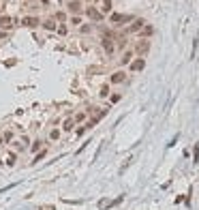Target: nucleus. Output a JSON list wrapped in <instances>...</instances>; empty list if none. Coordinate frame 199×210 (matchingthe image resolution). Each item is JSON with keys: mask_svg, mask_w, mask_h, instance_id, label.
I'll list each match as a JSON object with an SVG mask.
<instances>
[{"mask_svg": "<svg viewBox=\"0 0 199 210\" xmlns=\"http://www.w3.org/2000/svg\"><path fill=\"white\" fill-rule=\"evenodd\" d=\"M135 17L133 15H122V13H111L109 15V22L113 24V26H122V24H126V22H133Z\"/></svg>", "mask_w": 199, "mask_h": 210, "instance_id": "f257e3e1", "label": "nucleus"}, {"mask_svg": "<svg viewBox=\"0 0 199 210\" xmlns=\"http://www.w3.org/2000/svg\"><path fill=\"white\" fill-rule=\"evenodd\" d=\"M86 15H88L92 22H97V24H99L101 19H103V13H101L97 6H88V9H86Z\"/></svg>", "mask_w": 199, "mask_h": 210, "instance_id": "f03ea898", "label": "nucleus"}, {"mask_svg": "<svg viewBox=\"0 0 199 210\" xmlns=\"http://www.w3.org/2000/svg\"><path fill=\"white\" fill-rule=\"evenodd\" d=\"M101 45H103V49H105V54H107V56H111V54L116 51V45H113V39H109V37L101 39Z\"/></svg>", "mask_w": 199, "mask_h": 210, "instance_id": "7ed1b4c3", "label": "nucleus"}, {"mask_svg": "<svg viewBox=\"0 0 199 210\" xmlns=\"http://www.w3.org/2000/svg\"><path fill=\"white\" fill-rule=\"evenodd\" d=\"M39 24H41V19H39L37 15H28V17L22 19V26H26V28H34V26H39Z\"/></svg>", "mask_w": 199, "mask_h": 210, "instance_id": "20e7f679", "label": "nucleus"}, {"mask_svg": "<svg viewBox=\"0 0 199 210\" xmlns=\"http://www.w3.org/2000/svg\"><path fill=\"white\" fill-rule=\"evenodd\" d=\"M66 9H69L71 13H75V15H77V13L84 9V4H82L79 0H69V2H66Z\"/></svg>", "mask_w": 199, "mask_h": 210, "instance_id": "39448f33", "label": "nucleus"}, {"mask_svg": "<svg viewBox=\"0 0 199 210\" xmlns=\"http://www.w3.org/2000/svg\"><path fill=\"white\" fill-rule=\"evenodd\" d=\"M124 80H126V73H124V71H116V73L109 75V82H111V84H122Z\"/></svg>", "mask_w": 199, "mask_h": 210, "instance_id": "423d86ee", "label": "nucleus"}, {"mask_svg": "<svg viewBox=\"0 0 199 210\" xmlns=\"http://www.w3.org/2000/svg\"><path fill=\"white\" fill-rule=\"evenodd\" d=\"M41 26H43L47 32H56V28H58V24H56V19H54V17H47V19H43V22H41Z\"/></svg>", "mask_w": 199, "mask_h": 210, "instance_id": "0eeeda50", "label": "nucleus"}, {"mask_svg": "<svg viewBox=\"0 0 199 210\" xmlns=\"http://www.w3.org/2000/svg\"><path fill=\"white\" fill-rule=\"evenodd\" d=\"M144 26H146V22H144V19H133V24L126 28V32H139Z\"/></svg>", "mask_w": 199, "mask_h": 210, "instance_id": "6e6552de", "label": "nucleus"}, {"mask_svg": "<svg viewBox=\"0 0 199 210\" xmlns=\"http://www.w3.org/2000/svg\"><path fill=\"white\" fill-rule=\"evenodd\" d=\"M148 49H150V41L148 39H139V43L135 45V51H137V54H146Z\"/></svg>", "mask_w": 199, "mask_h": 210, "instance_id": "1a4fd4ad", "label": "nucleus"}, {"mask_svg": "<svg viewBox=\"0 0 199 210\" xmlns=\"http://www.w3.org/2000/svg\"><path fill=\"white\" fill-rule=\"evenodd\" d=\"M13 24H17V19L9 17V15H0V28H11Z\"/></svg>", "mask_w": 199, "mask_h": 210, "instance_id": "9d476101", "label": "nucleus"}, {"mask_svg": "<svg viewBox=\"0 0 199 210\" xmlns=\"http://www.w3.org/2000/svg\"><path fill=\"white\" fill-rule=\"evenodd\" d=\"M144 67H146V60L144 58H137V60L131 62V71H141Z\"/></svg>", "mask_w": 199, "mask_h": 210, "instance_id": "9b49d317", "label": "nucleus"}, {"mask_svg": "<svg viewBox=\"0 0 199 210\" xmlns=\"http://www.w3.org/2000/svg\"><path fill=\"white\" fill-rule=\"evenodd\" d=\"M43 146H45V142H43V139H37V142L32 144L30 152H41V150H43Z\"/></svg>", "mask_w": 199, "mask_h": 210, "instance_id": "f8f14e48", "label": "nucleus"}, {"mask_svg": "<svg viewBox=\"0 0 199 210\" xmlns=\"http://www.w3.org/2000/svg\"><path fill=\"white\" fill-rule=\"evenodd\" d=\"M73 126H75V120H73V118H66V120L62 122V131H73Z\"/></svg>", "mask_w": 199, "mask_h": 210, "instance_id": "ddd939ff", "label": "nucleus"}, {"mask_svg": "<svg viewBox=\"0 0 199 210\" xmlns=\"http://www.w3.org/2000/svg\"><path fill=\"white\" fill-rule=\"evenodd\" d=\"M54 19H56V22H60V24H64V22H66V13H64V11H56Z\"/></svg>", "mask_w": 199, "mask_h": 210, "instance_id": "4468645a", "label": "nucleus"}, {"mask_svg": "<svg viewBox=\"0 0 199 210\" xmlns=\"http://www.w3.org/2000/svg\"><path fill=\"white\" fill-rule=\"evenodd\" d=\"M131 58H133V51L129 49V51H124V54H122V58H120V62H122V64H129V62H131Z\"/></svg>", "mask_w": 199, "mask_h": 210, "instance_id": "2eb2a0df", "label": "nucleus"}, {"mask_svg": "<svg viewBox=\"0 0 199 210\" xmlns=\"http://www.w3.org/2000/svg\"><path fill=\"white\" fill-rule=\"evenodd\" d=\"M99 97H101V99L109 97V84H103V86L99 88Z\"/></svg>", "mask_w": 199, "mask_h": 210, "instance_id": "dca6fc26", "label": "nucleus"}, {"mask_svg": "<svg viewBox=\"0 0 199 210\" xmlns=\"http://www.w3.org/2000/svg\"><path fill=\"white\" fill-rule=\"evenodd\" d=\"M60 139V129H51L50 131V142H58Z\"/></svg>", "mask_w": 199, "mask_h": 210, "instance_id": "f3484780", "label": "nucleus"}, {"mask_svg": "<svg viewBox=\"0 0 199 210\" xmlns=\"http://www.w3.org/2000/svg\"><path fill=\"white\" fill-rule=\"evenodd\" d=\"M141 35H144V39H146V37H150V35H154V28H152L150 24H146V26L141 28Z\"/></svg>", "mask_w": 199, "mask_h": 210, "instance_id": "a211bd4d", "label": "nucleus"}, {"mask_svg": "<svg viewBox=\"0 0 199 210\" xmlns=\"http://www.w3.org/2000/svg\"><path fill=\"white\" fill-rule=\"evenodd\" d=\"M56 32H58V35H62V37H64V35H66V32H69V28H66V24H58V28H56Z\"/></svg>", "mask_w": 199, "mask_h": 210, "instance_id": "6ab92c4d", "label": "nucleus"}, {"mask_svg": "<svg viewBox=\"0 0 199 210\" xmlns=\"http://www.w3.org/2000/svg\"><path fill=\"white\" fill-rule=\"evenodd\" d=\"M103 13H109L111 11V0H103V6H101Z\"/></svg>", "mask_w": 199, "mask_h": 210, "instance_id": "aec40b11", "label": "nucleus"}, {"mask_svg": "<svg viewBox=\"0 0 199 210\" xmlns=\"http://www.w3.org/2000/svg\"><path fill=\"white\" fill-rule=\"evenodd\" d=\"M79 32H82V35H88V32H92V26H88V24H82V26H79Z\"/></svg>", "mask_w": 199, "mask_h": 210, "instance_id": "412c9836", "label": "nucleus"}, {"mask_svg": "<svg viewBox=\"0 0 199 210\" xmlns=\"http://www.w3.org/2000/svg\"><path fill=\"white\" fill-rule=\"evenodd\" d=\"M73 120H75V122H84V120H86V112H77Z\"/></svg>", "mask_w": 199, "mask_h": 210, "instance_id": "4be33fe9", "label": "nucleus"}, {"mask_svg": "<svg viewBox=\"0 0 199 210\" xmlns=\"http://www.w3.org/2000/svg\"><path fill=\"white\" fill-rule=\"evenodd\" d=\"M2 139L4 142H13V131H4L2 133Z\"/></svg>", "mask_w": 199, "mask_h": 210, "instance_id": "5701e85b", "label": "nucleus"}, {"mask_svg": "<svg viewBox=\"0 0 199 210\" xmlns=\"http://www.w3.org/2000/svg\"><path fill=\"white\" fill-rule=\"evenodd\" d=\"M45 154H47V150H45V148H43V150H41V152H37V157H34V161H32V163H39V161H41V159H43V157H45Z\"/></svg>", "mask_w": 199, "mask_h": 210, "instance_id": "b1692460", "label": "nucleus"}, {"mask_svg": "<svg viewBox=\"0 0 199 210\" xmlns=\"http://www.w3.org/2000/svg\"><path fill=\"white\" fill-rule=\"evenodd\" d=\"M15 161H17V154H9L6 157V165H15Z\"/></svg>", "mask_w": 199, "mask_h": 210, "instance_id": "393cba45", "label": "nucleus"}, {"mask_svg": "<svg viewBox=\"0 0 199 210\" xmlns=\"http://www.w3.org/2000/svg\"><path fill=\"white\" fill-rule=\"evenodd\" d=\"M71 24H75V26H82V17H79V15H73V17H71Z\"/></svg>", "mask_w": 199, "mask_h": 210, "instance_id": "a878e982", "label": "nucleus"}, {"mask_svg": "<svg viewBox=\"0 0 199 210\" xmlns=\"http://www.w3.org/2000/svg\"><path fill=\"white\" fill-rule=\"evenodd\" d=\"M120 99H122V94H120V92H116V94H111V97H109V101H111V103H118Z\"/></svg>", "mask_w": 199, "mask_h": 210, "instance_id": "bb28decb", "label": "nucleus"}, {"mask_svg": "<svg viewBox=\"0 0 199 210\" xmlns=\"http://www.w3.org/2000/svg\"><path fill=\"white\" fill-rule=\"evenodd\" d=\"M124 47H126V41H124V39H120V41H118V49H124Z\"/></svg>", "mask_w": 199, "mask_h": 210, "instance_id": "cd10ccee", "label": "nucleus"}, {"mask_svg": "<svg viewBox=\"0 0 199 210\" xmlns=\"http://www.w3.org/2000/svg\"><path fill=\"white\" fill-rule=\"evenodd\" d=\"M0 39H6V32L4 30H0Z\"/></svg>", "mask_w": 199, "mask_h": 210, "instance_id": "c85d7f7f", "label": "nucleus"}, {"mask_svg": "<svg viewBox=\"0 0 199 210\" xmlns=\"http://www.w3.org/2000/svg\"><path fill=\"white\" fill-rule=\"evenodd\" d=\"M2 144H4V139H2V135H0V146H2Z\"/></svg>", "mask_w": 199, "mask_h": 210, "instance_id": "c756f323", "label": "nucleus"}]
</instances>
